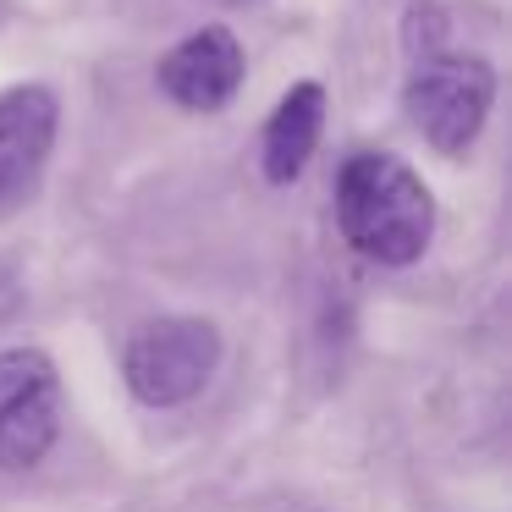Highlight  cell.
<instances>
[{
	"mask_svg": "<svg viewBox=\"0 0 512 512\" xmlns=\"http://www.w3.org/2000/svg\"><path fill=\"white\" fill-rule=\"evenodd\" d=\"M336 221L342 237L375 265H413L435 237V199L408 160L364 149L336 171Z\"/></svg>",
	"mask_w": 512,
	"mask_h": 512,
	"instance_id": "1",
	"label": "cell"
},
{
	"mask_svg": "<svg viewBox=\"0 0 512 512\" xmlns=\"http://www.w3.org/2000/svg\"><path fill=\"white\" fill-rule=\"evenodd\" d=\"M215 364H221V331L193 314H171L133 331L122 353V380L144 408H182L210 386Z\"/></svg>",
	"mask_w": 512,
	"mask_h": 512,
	"instance_id": "2",
	"label": "cell"
},
{
	"mask_svg": "<svg viewBox=\"0 0 512 512\" xmlns=\"http://www.w3.org/2000/svg\"><path fill=\"white\" fill-rule=\"evenodd\" d=\"M496 105V72L479 56H435L408 78V116L424 144L441 155H463Z\"/></svg>",
	"mask_w": 512,
	"mask_h": 512,
	"instance_id": "3",
	"label": "cell"
},
{
	"mask_svg": "<svg viewBox=\"0 0 512 512\" xmlns=\"http://www.w3.org/2000/svg\"><path fill=\"white\" fill-rule=\"evenodd\" d=\"M61 430V375L39 347L0 353V474L45 463Z\"/></svg>",
	"mask_w": 512,
	"mask_h": 512,
	"instance_id": "4",
	"label": "cell"
},
{
	"mask_svg": "<svg viewBox=\"0 0 512 512\" xmlns=\"http://www.w3.org/2000/svg\"><path fill=\"white\" fill-rule=\"evenodd\" d=\"M61 105L45 83H17L0 89V215L23 210L39 193V177L56 149Z\"/></svg>",
	"mask_w": 512,
	"mask_h": 512,
	"instance_id": "5",
	"label": "cell"
},
{
	"mask_svg": "<svg viewBox=\"0 0 512 512\" xmlns=\"http://www.w3.org/2000/svg\"><path fill=\"white\" fill-rule=\"evenodd\" d=\"M160 89L182 111H221V105H232V94L243 89V45H237V34L221 23L193 28L160 61Z\"/></svg>",
	"mask_w": 512,
	"mask_h": 512,
	"instance_id": "6",
	"label": "cell"
},
{
	"mask_svg": "<svg viewBox=\"0 0 512 512\" xmlns=\"http://www.w3.org/2000/svg\"><path fill=\"white\" fill-rule=\"evenodd\" d=\"M320 133H325V89L314 78H303L281 94V105L265 122V144H259L265 177L276 182V188L298 182L303 166L314 160V149H320Z\"/></svg>",
	"mask_w": 512,
	"mask_h": 512,
	"instance_id": "7",
	"label": "cell"
},
{
	"mask_svg": "<svg viewBox=\"0 0 512 512\" xmlns=\"http://www.w3.org/2000/svg\"><path fill=\"white\" fill-rule=\"evenodd\" d=\"M232 6H248V0H232Z\"/></svg>",
	"mask_w": 512,
	"mask_h": 512,
	"instance_id": "8",
	"label": "cell"
}]
</instances>
